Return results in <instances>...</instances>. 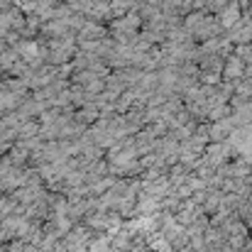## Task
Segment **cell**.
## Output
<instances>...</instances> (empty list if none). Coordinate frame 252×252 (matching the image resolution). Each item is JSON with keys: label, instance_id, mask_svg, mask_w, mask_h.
<instances>
[{"label": "cell", "instance_id": "1", "mask_svg": "<svg viewBox=\"0 0 252 252\" xmlns=\"http://www.w3.org/2000/svg\"><path fill=\"white\" fill-rule=\"evenodd\" d=\"M27 157H30V152H27V147L22 150V147H15L12 152H10V162L15 164V167H20L22 162H27Z\"/></svg>", "mask_w": 252, "mask_h": 252}, {"label": "cell", "instance_id": "3", "mask_svg": "<svg viewBox=\"0 0 252 252\" xmlns=\"http://www.w3.org/2000/svg\"><path fill=\"white\" fill-rule=\"evenodd\" d=\"M52 252H71V248H69V245H66V240L62 238V240H59V243L52 248Z\"/></svg>", "mask_w": 252, "mask_h": 252}, {"label": "cell", "instance_id": "2", "mask_svg": "<svg viewBox=\"0 0 252 252\" xmlns=\"http://www.w3.org/2000/svg\"><path fill=\"white\" fill-rule=\"evenodd\" d=\"M88 252H108V240L103 238V240H95V243H91Z\"/></svg>", "mask_w": 252, "mask_h": 252}]
</instances>
